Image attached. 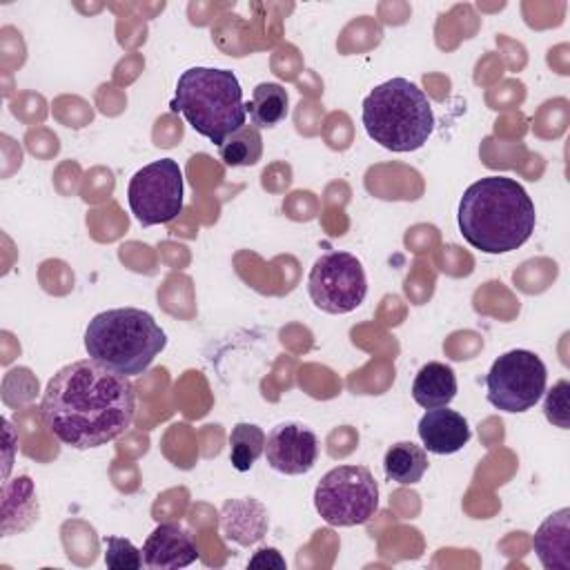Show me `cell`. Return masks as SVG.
<instances>
[{
  "label": "cell",
  "instance_id": "1",
  "mask_svg": "<svg viewBox=\"0 0 570 570\" xmlns=\"http://www.w3.org/2000/svg\"><path fill=\"white\" fill-rule=\"evenodd\" d=\"M136 414V390L94 358L71 361L47 383L40 401L45 428L73 450H91L116 441Z\"/></svg>",
  "mask_w": 570,
  "mask_h": 570
},
{
  "label": "cell",
  "instance_id": "2",
  "mask_svg": "<svg viewBox=\"0 0 570 570\" xmlns=\"http://www.w3.org/2000/svg\"><path fill=\"white\" fill-rule=\"evenodd\" d=\"M461 236L483 254H508L534 232V203L521 183L508 176L474 180L459 200Z\"/></svg>",
  "mask_w": 570,
  "mask_h": 570
},
{
  "label": "cell",
  "instance_id": "3",
  "mask_svg": "<svg viewBox=\"0 0 570 570\" xmlns=\"http://www.w3.org/2000/svg\"><path fill=\"white\" fill-rule=\"evenodd\" d=\"M167 334L156 318L138 307H114L96 314L85 330L89 358L122 374H142L165 350Z\"/></svg>",
  "mask_w": 570,
  "mask_h": 570
},
{
  "label": "cell",
  "instance_id": "4",
  "mask_svg": "<svg viewBox=\"0 0 570 570\" xmlns=\"http://www.w3.org/2000/svg\"><path fill=\"white\" fill-rule=\"evenodd\" d=\"M171 109L183 114L196 134L218 147L247 120L243 89L232 69H185L178 76Z\"/></svg>",
  "mask_w": 570,
  "mask_h": 570
},
{
  "label": "cell",
  "instance_id": "5",
  "mask_svg": "<svg viewBox=\"0 0 570 570\" xmlns=\"http://www.w3.org/2000/svg\"><path fill=\"white\" fill-rule=\"evenodd\" d=\"M361 120L367 136L394 154L421 149L434 129V111L425 91L407 78L376 85L363 100Z\"/></svg>",
  "mask_w": 570,
  "mask_h": 570
},
{
  "label": "cell",
  "instance_id": "6",
  "mask_svg": "<svg viewBox=\"0 0 570 570\" xmlns=\"http://www.w3.org/2000/svg\"><path fill=\"white\" fill-rule=\"evenodd\" d=\"M314 508L330 525H363L379 510V483L365 465H336L316 483Z\"/></svg>",
  "mask_w": 570,
  "mask_h": 570
},
{
  "label": "cell",
  "instance_id": "7",
  "mask_svg": "<svg viewBox=\"0 0 570 570\" xmlns=\"http://www.w3.org/2000/svg\"><path fill=\"white\" fill-rule=\"evenodd\" d=\"M546 363L530 350L501 354L485 374V396L492 407L503 412H525L546 392Z\"/></svg>",
  "mask_w": 570,
  "mask_h": 570
},
{
  "label": "cell",
  "instance_id": "8",
  "mask_svg": "<svg viewBox=\"0 0 570 570\" xmlns=\"http://www.w3.org/2000/svg\"><path fill=\"white\" fill-rule=\"evenodd\" d=\"M183 171L174 158L140 167L127 185V203L142 227L163 225L183 212Z\"/></svg>",
  "mask_w": 570,
  "mask_h": 570
},
{
  "label": "cell",
  "instance_id": "9",
  "mask_svg": "<svg viewBox=\"0 0 570 570\" xmlns=\"http://www.w3.org/2000/svg\"><path fill=\"white\" fill-rule=\"evenodd\" d=\"M307 294L321 312H354L367 296V278L361 261L338 249L318 256L307 276Z\"/></svg>",
  "mask_w": 570,
  "mask_h": 570
},
{
  "label": "cell",
  "instance_id": "10",
  "mask_svg": "<svg viewBox=\"0 0 570 570\" xmlns=\"http://www.w3.org/2000/svg\"><path fill=\"white\" fill-rule=\"evenodd\" d=\"M265 459L281 474H305L318 461V436L303 423H278L265 439Z\"/></svg>",
  "mask_w": 570,
  "mask_h": 570
},
{
  "label": "cell",
  "instance_id": "11",
  "mask_svg": "<svg viewBox=\"0 0 570 570\" xmlns=\"http://www.w3.org/2000/svg\"><path fill=\"white\" fill-rule=\"evenodd\" d=\"M198 559L196 543L178 523L156 525L142 543V561L151 570H176Z\"/></svg>",
  "mask_w": 570,
  "mask_h": 570
},
{
  "label": "cell",
  "instance_id": "12",
  "mask_svg": "<svg viewBox=\"0 0 570 570\" xmlns=\"http://www.w3.org/2000/svg\"><path fill=\"white\" fill-rule=\"evenodd\" d=\"M416 432L423 448L432 454H454L472 436L465 416L454 410H448V405L428 410L421 416Z\"/></svg>",
  "mask_w": 570,
  "mask_h": 570
},
{
  "label": "cell",
  "instance_id": "13",
  "mask_svg": "<svg viewBox=\"0 0 570 570\" xmlns=\"http://www.w3.org/2000/svg\"><path fill=\"white\" fill-rule=\"evenodd\" d=\"M267 510L252 497L227 499L220 508V530L227 541L249 548L267 534Z\"/></svg>",
  "mask_w": 570,
  "mask_h": 570
},
{
  "label": "cell",
  "instance_id": "14",
  "mask_svg": "<svg viewBox=\"0 0 570 570\" xmlns=\"http://www.w3.org/2000/svg\"><path fill=\"white\" fill-rule=\"evenodd\" d=\"M532 548L546 570H570V510L561 508L543 519Z\"/></svg>",
  "mask_w": 570,
  "mask_h": 570
},
{
  "label": "cell",
  "instance_id": "15",
  "mask_svg": "<svg viewBox=\"0 0 570 570\" xmlns=\"http://www.w3.org/2000/svg\"><path fill=\"white\" fill-rule=\"evenodd\" d=\"M456 396V374L450 365L430 361L412 381V399L416 405L432 410L445 407Z\"/></svg>",
  "mask_w": 570,
  "mask_h": 570
},
{
  "label": "cell",
  "instance_id": "16",
  "mask_svg": "<svg viewBox=\"0 0 570 570\" xmlns=\"http://www.w3.org/2000/svg\"><path fill=\"white\" fill-rule=\"evenodd\" d=\"M18 501L9 492H2V534L11 532H22L27 530L36 519H38V501H36V490L29 476H18L7 483Z\"/></svg>",
  "mask_w": 570,
  "mask_h": 570
},
{
  "label": "cell",
  "instance_id": "17",
  "mask_svg": "<svg viewBox=\"0 0 570 570\" xmlns=\"http://www.w3.org/2000/svg\"><path fill=\"white\" fill-rule=\"evenodd\" d=\"M428 454L425 448L412 443V441H399L387 448L383 456V470L385 476L401 485H414L423 479L428 472Z\"/></svg>",
  "mask_w": 570,
  "mask_h": 570
},
{
  "label": "cell",
  "instance_id": "18",
  "mask_svg": "<svg viewBox=\"0 0 570 570\" xmlns=\"http://www.w3.org/2000/svg\"><path fill=\"white\" fill-rule=\"evenodd\" d=\"M245 109L254 127H276L289 111V96L278 82H261L254 87Z\"/></svg>",
  "mask_w": 570,
  "mask_h": 570
},
{
  "label": "cell",
  "instance_id": "19",
  "mask_svg": "<svg viewBox=\"0 0 570 570\" xmlns=\"http://www.w3.org/2000/svg\"><path fill=\"white\" fill-rule=\"evenodd\" d=\"M218 156L227 167H252L263 156V138L258 127L243 125L229 134L218 147Z\"/></svg>",
  "mask_w": 570,
  "mask_h": 570
},
{
  "label": "cell",
  "instance_id": "20",
  "mask_svg": "<svg viewBox=\"0 0 570 570\" xmlns=\"http://www.w3.org/2000/svg\"><path fill=\"white\" fill-rule=\"evenodd\" d=\"M265 432L256 423H236L229 432V461L234 470L247 472L265 452Z\"/></svg>",
  "mask_w": 570,
  "mask_h": 570
},
{
  "label": "cell",
  "instance_id": "21",
  "mask_svg": "<svg viewBox=\"0 0 570 570\" xmlns=\"http://www.w3.org/2000/svg\"><path fill=\"white\" fill-rule=\"evenodd\" d=\"M105 563L111 570H140L145 566L142 550L122 537L105 539Z\"/></svg>",
  "mask_w": 570,
  "mask_h": 570
},
{
  "label": "cell",
  "instance_id": "22",
  "mask_svg": "<svg viewBox=\"0 0 570 570\" xmlns=\"http://www.w3.org/2000/svg\"><path fill=\"white\" fill-rule=\"evenodd\" d=\"M568 381H559L548 394H546V401H543V412H546V419L554 425H559L561 430H568L570 428V421H568Z\"/></svg>",
  "mask_w": 570,
  "mask_h": 570
},
{
  "label": "cell",
  "instance_id": "23",
  "mask_svg": "<svg viewBox=\"0 0 570 570\" xmlns=\"http://www.w3.org/2000/svg\"><path fill=\"white\" fill-rule=\"evenodd\" d=\"M249 568H285V559L276 548H261L247 563Z\"/></svg>",
  "mask_w": 570,
  "mask_h": 570
}]
</instances>
